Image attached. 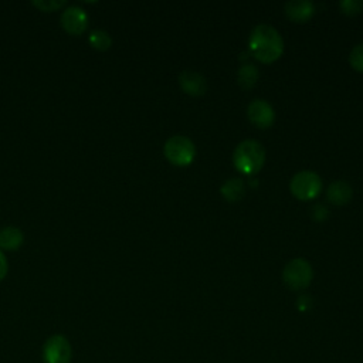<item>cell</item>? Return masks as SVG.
Instances as JSON below:
<instances>
[{
  "label": "cell",
  "mask_w": 363,
  "mask_h": 363,
  "mask_svg": "<svg viewBox=\"0 0 363 363\" xmlns=\"http://www.w3.org/2000/svg\"><path fill=\"white\" fill-rule=\"evenodd\" d=\"M221 194L224 196L225 200L228 201H238L244 193H245V186H244V182L238 177H233V179H228L220 189Z\"/></svg>",
  "instance_id": "4fadbf2b"
},
{
  "label": "cell",
  "mask_w": 363,
  "mask_h": 363,
  "mask_svg": "<svg viewBox=\"0 0 363 363\" xmlns=\"http://www.w3.org/2000/svg\"><path fill=\"white\" fill-rule=\"evenodd\" d=\"M163 152L166 159L176 166H187L196 156L194 143L183 135L170 136L163 146Z\"/></svg>",
  "instance_id": "3957f363"
},
{
  "label": "cell",
  "mask_w": 363,
  "mask_h": 363,
  "mask_svg": "<svg viewBox=\"0 0 363 363\" xmlns=\"http://www.w3.org/2000/svg\"><path fill=\"white\" fill-rule=\"evenodd\" d=\"M326 196L330 203L336 206H343L352 199V187L343 180H336L328 187Z\"/></svg>",
  "instance_id": "8fae6325"
},
{
  "label": "cell",
  "mask_w": 363,
  "mask_h": 363,
  "mask_svg": "<svg viewBox=\"0 0 363 363\" xmlns=\"http://www.w3.org/2000/svg\"><path fill=\"white\" fill-rule=\"evenodd\" d=\"M248 45L252 55L265 64L278 60L284 51L281 34L269 24H258L250 34Z\"/></svg>",
  "instance_id": "6da1fadb"
},
{
  "label": "cell",
  "mask_w": 363,
  "mask_h": 363,
  "mask_svg": "<svg viewBox=\"0 0 363 363\" xmlns=\"http://www.w3.org/2000/svg\"><path fill=\"white\" fill-rule=\"evenodd\" d=\"M282 278L288 288L294 291L305 289L313 278V269L305 258H295L285 265Z\"/></svg>",
  "instance_id": "277c9868"
},
{
  "label": "cell",
  "mask_w": 363,
  "mask_h": 363,
  "mask_svg": "<svg viewBox=\"0 0 363 363\" xmlns=\"http://www.w3.org/2000/svg\"><path fill=\"white\" fill-rule=\"evenodd\" d=\"M248 119L258 128H268L275 119L272 106L264 99H252L247 109Z\"/></svg>",
  "instance_id": "ba28073f"
},
{
  "label": "cell",
  "mask_w": 363,
  "mask_h": 363,
  "mask_svg": "<svg viewBox=\"0 0 363 363\" xmlns=\"http://www.w3.org/2000/svg\"><path fill=\"white\" fill-rule=\"evenodd\" d=\"M340 9L343 13L352 16V14H357L362 11L363 3L356 1V0H343V1H340Z\"/></svg>",
  "instance_id": "e0dca14e"
},
{
  "label": "cell",
  "mask_w": 363,
  "mask_h": 363,
  "mask_svg": "<svg viewBox=\"0 0 363 363\" xmlns=\"http://www.w3.org/2000/svg\"><path fill=\"white\" fill-rule=\"evenodd\" d=\"M265 162V149L257 140H242L233 153V163L237 170L245 174L257 173Z\"/></svg>",
  "instance_id": "7a4b0ae2"
},
{
  "label": "cell",
  "mask_w": 363,
  "mask_h": 363,
  "mask_svg": "<svg viewBox=\"0 0 363 363\" xmlns=\"http://www.w3.org/2000/svg\"><path fill=\"white\" fill-rule=\"evenodd\" d=\"M257 78H258V71L251 64L242 65L238 71V82L245 89H250L257 82Z\"/></svg>",
  "instance_id": "5bb4252c"
},
{
  "label": "cell",
  "mask_w": 363,
  "mask_h": 363,
  "mask_svg": "<svg viewBox=\"0 0 363 363\" xmlns=\"http://www.w3.org/2000/svg\"><path fill=\"white\" fill-rule=\"evenodd\" d=\"M7 269H9V264H7V259L4 257V254L1 252L0 250V279H3L7 274Z\"/></svg>",
  "instance_id": "d6986e66"
},
{
  "label": "cell",
  "mask_w": 363,
  "mask_h": 363,
  "mask_svg": "<svg viewBox=\"0 0 363 363\" xmlns=\"http://www.w3.org/2000/svg\"><path fill=\"white\" fill-rule=\"evenodd\" d=\"M179 84L186 94L194 96L203 95L207 89V82L204 77L196 71H183L179 75Z\"/></svg>",
  "instance_id": "9c48e42d"
},
{
  "label": "cell",
  "mask_w": 363,
  "mask_h": 363,
  "mask_svg": "<svg viewBox=\"0 0 363 363\" xmlns=\"http://www.w3.org/2000/svg\"><path fill=\"white\" fill-rule=\"evenodd\" d=\"M315 11V6L308 0H292L285 4L286 16L296 23L306 21Z\"/></svg>",
  "instance_id": "30bf717a"
},
{
  "label": "cell",
  "mask_w": 363,
  "mask_h": 363,
  "mask_svg": "<svg viewBox=\"0 0 363 363\" xmlns=\"http://www.w3.org/2000/svg\"><path fill=\"white\" fill-rule=\"evenodd\" d=\"M34 6H37L38 9L41 10H45V11H50V10H54V9H58L61 6L65 4L64 0H60V1H55V0H38V1H33Z\"/></svg>",
  "instance_id": "ac0fdd59"
},
{
  "label": "cell",
  "mask_w": 363,
  "mask_h": 363,
  "mask_svg": "<svg viewBox=\"0 0 363 363\" xmlns=\"http://www.w3.org/2000/svg\"><path fill=\"white\" fill-rule=\"evenodd\" d=\"M61 24L68 33L81 34L88 24L86 11L77 4H71L61 14Z\"/></svg>",
  "instance_id": "52a82bcc"
},
{
  "label": "cell",
  "mask_w": 363,
  "mask_h": 363,
  "mask_svg": "<svg viewBox=\"0 0 363 363\" xmlns=\"http://www.w3.org/2000/svg\"><path fill=\"white\" fill-rule=\"evenodd\" d=\"M289 189H291V193L296 199L308 201V200H312L319 196V193L322 190V180L316 173L303 170V172L296 173L291 179Z\"/></svg>",
  "instance_id": "5b68a950"
},
{
  "label": "cell",
  "mask_w": 363,
  "mask_h": 363,
  "mask_svg": "<svg viewBox=\"0 0 363 363\" xmlns=\"http://www.w3.org/2000/svg\"><path fill=\"white\" fill-rule=\"evenodd\" d=\"M44 363H69L71 345L62 335H52L48 337L43 347Z\"/></svg>",
  "instance_id": "8992f818"
},
{
  "label": "cell",
  "mask_w": 363,
  "mask_h": 363,
  "mask_svg": "<svg viewBox=\"0 0 363 363\" xmlns=\"http://www.w3.org/2000/svg\"><path fill=\"white\" fill-rule=\"evenodd\" d=\"M88 40H89L91 45L96 50H106V48H109V45L112 43V38L108 34V31L101 30V28L92 30L88 35Z\"/></svg>",
  "instance_id": "9a60e30c"
},
{
  "label": "cell",
  "mask_w": 363,
  "mask_h": 363,
  "mask_svg": "<svg viewBox=\"0 0 363 363\" xmlns=\"http://www.w3.org/2000/svg\"><path fill=\"white\" fill-rule=\"evenodd\" d=\"M349 62L356 71L363 72V43L353 47L349 55Z\"/></svg>",
  "instance_id": "2e32d148"
},
{
  "label": "cell",
  "mask_w": 363,
  "mask_h": 363,
  "mask_svg": "<svg viewBox=\"0 0 363 363\" xmlns=\"http://www.w3.org/2000/svg\"><path fill=\"white\" fill-rule=\"evenodd\" d=\"M23 231L17 227L7 225L0 230V247L4 250H17L23 242Z\"/></svg>",
  "instance_id": "7c38bea8"
}]
</instances>
